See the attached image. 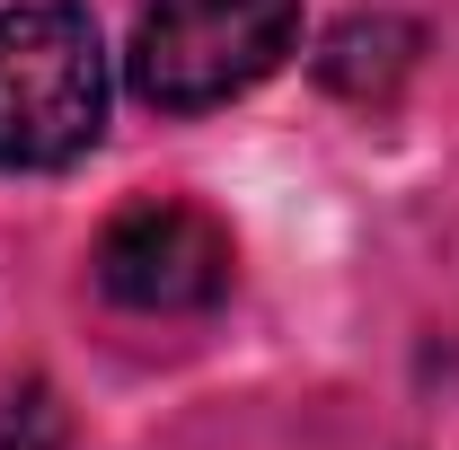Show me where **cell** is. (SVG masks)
Returning a JSON list of instances; mask_svg holds the SVG:
<instances>
[{"instance_id": "cell-1", "label": "cell", "mask_w": 459, "mask_h": 450, "mask_svg": "<svg viewBox=\"0 0 459 450\" xmlns=\"http://www.w3.org/2000/svg\"><path fill=\"white\" fill-rule=\"evenodd\" d=\"M107 133V45L80 0L0 9V169H71Z\"/></svg>"}, {"instance_id": "cell-2", "label": "cell", "mask_w": 459, "mask_h": 450, "mask_svg": "<svg viewBox=\"0 0 459 450\" xmlns=\"http://www.w3.org/2000/svg\"><path fill=\"white\" fill-rule=\"evenodd\" d=\"M300 45V0H151L133 18L124 80L160 115H204L274 80Z\"/></svg>"}, {"instance_id": "cell-3", "label": "cell", "mask_w": 459, "mask_h": 450, "mask_svg": "<svg viewBox=\"0 0 459 450\" xmlns=\"http://www.w3.org/2000/svg\"><path fill=\"white\" fill-rule=\"evenodd\" d=\"M238 274V247L204 203H177V195H142L98 229V291L115 309H142V318H195L212 309Z\"/></svg>"}, {"instance_id": "cell-4", "label": "cell", "mask_w": 459, "mask_h": 450, "mask_svg": "<svg viewBox=\"0 0 459 450\" xmlns=\"http://www.w3.org/2000/svg\"><path fill=\"white\" fill-rule=\"evenodd\" d=\"M0 450H71V406L54 380H0Z\"/></svg>"}]
</instances>
